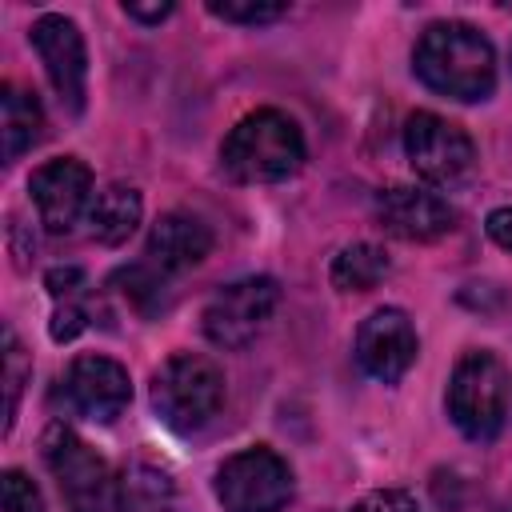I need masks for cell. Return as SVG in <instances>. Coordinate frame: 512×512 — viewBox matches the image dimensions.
<instances>
[{
    "mask_svg": "<svg viewBox=\"0 0 512 512\" xmlns=\"http://www.w3.org/2000/svg\"><path fill=\"white\" fill-rule=\"evenodd\" d=\"M412 72L436 96L476 104L496 88V48L468 20H436L412 48Z\"/></svg>",
    "mask_w": 512,
    "mask_h": 512,
    "instance_id": "6da1fadb",
    "label": "cell"
},
{
    "mask_svg": "<svg viewBox=\"0 0 512 512\" xmlns=\"http://www.w3.org/2000/svg\"><path fill=\"white\" fill-rule=\"evenodd\" d=\"M304 164V132L280 108H256L220 144V168L236 184H276Z\"/></svg>",
    "mask_w": 512,
    "mask_h": 512,
    "instance_id": "7a4b0ae2",
    "label": "cell"
},
{
    "mask_svg": "<svg viewBox=\"0 0 512 512\" xmlns=\"http://www.w3.org/2000/svg\"><path fill=\"white\" fill-rule=\"evenodd\" d=\"M152 408L172 432H196L224 408V372L212 356L176 352L152 376Z\"/></svg>",
    "mask_w": 512,
    "mask_h": 512,
    "instance_id": "3957f363",
    "label": "cell"
},
{
    "mask_svg": "<svg viewBox=\"0 0 512 512\" xmlns=\"http://www.w3.org/2000/svg\"><path fill=\"white\" fill-rule=\"evenodd\" d=\"M44 448V464L60 484V496L68 504V512H120L124 508V492L120 480L112 476L108 460L80 440L72 428L52 424L40 440Z\"/></svg>",
    "mask_w": 512,
    "mask_h": 512,
    "instance_id": "277c9868",
    "label": "cell"
},
{
    "mask_svg": "<svg viewBox=\"0 0 512 512\" xmlns=\"http://www.w3.org/2000/svg\"><path fill=\"white\" fill-rule=\"evenodd\" d=\"M508 396H512V384L504 364L492 352L472 348L456 360L444 400H448L452 424L468 440H492L508 420Z\"/></svg>",
    "mask_w": 512,
    "mask_h": 512,
    "instance_id": "5b68a950",
    "label": "cell"
},
{
    "mask_svg": "<svg viewBox=\"0 0 512 512\" xmlns=\"http://www.w3.org/2000/svg\"><path fill=\"white\" fill-rule=\"evenodd\" d=\"M216 500L224 512H284L292 500V468L268 444L240 448L216 472Z\"/></svg>",
    "mask_w": 512,
    "mask_h": 512,
    "instance_id": "8992f818",
    "label": "cell"
},
{
    "mask_svg": "<svg viewBox=\"0 0 512 512\" xmlns=\"http://www.w3.org/2000/svg\"><path fill=\"white\" fill-rule=\"evenodd\" d=\"M404 156L424 184L456 188L476 168L472 136L440 112H412L404 124Z\"/></svg>",
    "mask_w": 512,
    "mask_h": 512,
    "instance_id": "52a82bcc",
    "label": "cell"
},
{
    "mask_svg": "<svg viewBox=\"0 0 512 512\" xmlns=\"http://www.w3.org/2000/svg\"><path fill=\"white\" fill-rule=\"evenodd\" d=\"M280 304V284L272 276H240L216 288L200 312V328L216 348H244L272 320Z\"/></svg>",
    "mask_w": 512,
    "mask_h": 512,
    "instance_id": "ba28073f",
    "label": "cell"
},
{
    "mask_svg": "<svg viewBox=\"0 0 512 512\" xmlns=\"http://www.w3.org/2000/svg\"><path fill=\"white\" fill-rule=\"evenodd\" d=\"M28 44L36 48L44 76H48L52 92L60 96V104L76 116L84 108V92H88V48H84L76 20L60 16V12L36 16L28 28Z\"/></svg>",
    "mask_w": 512,
    "mask_h": 512,
    "instance_id": "9c48e42d",
    "label": "cell"
},
{
    "mask_svg": "<svg viewBox=\"0 0 512 512\" xmlns=\"http://www.w3.org/2000/svg\"><path fill=\"white\" fill-rule=\"evenodd\" d=\"M28 192H32V204H36V216L40 224L60 236V232H72V224L80 216H88V204H92V168L76 156H56L48 164H40L32 176H28Z\"/></svg>",
    "mask_w": 512,
    "mask_h": 512,
    "instance_id": "30bf717a",
    "label": "cell"
},
{
    "mask_svg": "<svg viewBox=\"0 0 512 512\" xmlns=\"http://www.w3.org/2000/svg\"><path fill=\"white\" fill-rule=\"evenodd\" d=\"M60 392L72 404V412H80L96 424H112L132 400V380H128V368L120 360L100 356V352H84L68 364Z\"/></svg>",
    "mask_w": 512,
    "mask_h": 512,
    "instance_id": "8fae6325",
    "label": "cell"
},
{
    "mask_svg": "<svg viewBox=\"0 0 512 512\" xmlns=\"http://www.w3.org/2000/svg\"><path fill=\"white\" fill-rule=\"evenodd\" d=\"M416 348L420 340L404 308H376L356 328V364L380 384H396L412 368Z\"/></svg>",
    "mask_w": 512,
    "mask_h": 512,
    "instance_id": "7c38bea8",
    "label": "cell"
},
{
    "mask_svg": "<svg viewBox=\"0 0 512 512\" xmlns=\"http://www.w3.org/2000/svg\"><path fill=\"white\" fill-rule=\"evenodd\" d=\"M376 220L400 236V240H412V244H424V240H436L444 232L456 228V208L428 192V188H416V184H392L376 196Z\"/></svg>",
    "mask_w": 512,
    "mask_h": 512,
    "instance_id": "4fadbf2b",
    "label": "cell"
},
{
    "mask_svg": "<svg viewBox=\"0 0 512 512\" xmlns=\"http://www.w3.org/2000/svg\"><path fill=\"white\" fill-rule=\"evenodd\" d=\"M212 252V228L192 212H164L148 232V264H156L164 276L196 268Z\"/></svg>",
    "mask_w": 512,
    "mask_h": 512,
    "instance_id": "5bb4252c",
    "label": "cell"
},
{
    "mask_svg": "<svg viewBox=\"0 0 512 512\" xmlns=\"http://www.w3.org/2000/svg\"><path fill=\"white\" fill-rule=\"evenodd\" d=\"M140 216H144V200H140V192L128 188V184H108V188H100V192L92 196L84 220H88L92 240L116 248V244H124V240L140 228Z\"/></svg>",
    "mask_w": 512,
    "mask_h": 512,
    "instance_id": "9a60e30c",
    "label": "cell"
},
{
    "mask_svg": "<svg viewBox=\"0 0 512 512\" xmlns=\"http://www.w3.org/2000/svg\"><path fill=\"white\" fill-rule=\"evenodd\" d=\"M0 136H4V164H16L44 136V108L20 84H4V96H0Z\"/></svg>",
    "mask_w": 512,
    "mask_h": 512,
    "instance_id": "2e32d148",
    "label": "cell"
},
{
    "mask_svg": "<svg viewBox=\"0 0 512 512\" xmlns=\"http://www.w3.org/2000/svg\"><path fill=\"white\" fill-rule=\"evenodd\" d=\"M388 272H392L388 252H384L380 244L356 240V244H344V248L332 256L328 280H332V288H340V292H368V288H376Z\"/></svg>",
    "mask_w": 512,
    "mask_h": 512,
    "instance_id": "e0dca14e",
    "label": "cell"
},
{
    "mask_svg": "<svg viewBox=\"0 0 512 512\" xmlns=\"http://www.w3.org/2000/svg\"><path fill=\"white\" fill-rule=\"evenodd\" d=\"M172 276H164L156 264H128L112 276V284L120 288V296L140 312V316H156L172 304V288H168Z\"/></svg>",
    "mask_w": 512,
    "mask_h": 512,
    "instance_id": "ac0fdd59",
    "label": "cell"
},
{
    "mask_svg": "<svg viewBox=\"0 0 512 512\" xmlns=\"http://www.w3.org/2000/svg\"><path fill=\"white\" fill-rule=\"evenodd\" d=\"M24 376H28V356L16 340L12 328H4V388H8V404H4V432H12L16 424V408H20V392H24Z\"/></svg>",
    "mask_w": 512,
    "mask_h": 512,
    "instance_id": "d6986e66",
    "label": "cell"
},
{
    "mask_svg": "<svg viewBox=\"0 0 512 512\" xmlns=\"http://www.w3.org/2000/svg\"><path fill=\"white\" fill-rule=\"evenodd\" d=\"M120 492H124V508L148 512V508H156V500L168 496V476L164 472H152V468H132L124 476Z\"/></svg>",
    "mask_w": 512,
    "mask_h": 512,
    "instance_id": "ffe728a7",
    "label": "cell"
},
{
    "mask_svg": "<svg viewBox=\"0 0 512 512\" xmlns=\"http://www.w3.org/2000/svg\"><path fill=\"white\" fill-rule=\"evenodd\" d=\"M0 512H44L40 488L20 468H4L0 476Z\"/></svg>",
    "mask_w": 512,
    "mask_h": 512,
    "instance_id": "44dd1931",
    "label": "cell"
},
{
    "mask_svg": "<svg viewBox=\"0 0 512 512\" xmlns=\"http://www.w3.org/2000/svg\"><path fill=\"white\" fill-rule=\"evenodd\" d=\"M88 320H92L88 292H84V296H72V300H56V312H52L48 332H52L56 344H68V340H76V336L88 328Z\"/></svg>",
    "mask_w": 512,
    "mask_h": 512,
    "instance_id": "7402d4cb",
    "label": "cell"
},
{
    "mask_svg": "<svg viewBox=\"0 0 512 512\" xmlns=\"http://www.w3.org/2000/svg\"><path fill=\"white\" fill-rule=\"evenodd\" d=\"M208 12L212 16H220V20H228V24H272V20H280L288 8L284 4H208Z\"/></svg>",
    "mask_w": 512,
    "mask_h": 512,
    "instance_id": "603a6c76",
    "label": "cell"
},
{
    "mask_svg": "<svg viewBox=\"0 0 512 512\" xmlns=\"http://www.w3.org/2000/svg\"><path fill=\"white\" fill-rule=\"evenodd\" d=\"M44 288L52 300H72V296H84L88 292V280L76 264H60V268H48L44 276Z\"/></svg>",
    "mask_w": 512,
    "mask_h": 512,
    "instance_id": "cb8c5ba5",
    "label": "cell"
},
{
    "mask_svg": "<svg viewBox=\"0 0 512 512\" xmlns=\"http://www.w3.org/2000/svg\"><path fill=\"white\" fill-rule=\"evenodd\" d=\"M352 512H420V508H416V500H412L408 492H400V488H376V492L360 496V500L352 504Z\"/></svg>",
    "mask_w": 512,
    "mask_h": 512,
    "instance_id": "d4e9b609",
    "label": "cell"
},
{
    "mask_svg": "<svg viewBox=\"0 0 512 512\" xmlns=\"http://www.w3.org/2000/svg\"><path fill=\"white\" fill-rule=\"evenodd\" d=\"M484 232L492 244H500L504 252H512V204L508 208H492L484 220Z\"/></svg>",
    "mask_w": 512,
    "mask_h": 512,
    "instance_id": "484cf974",
    "label": "cell"
},
{
    "mask_svg": "<svg viewBox=\"0 0 512 512\" xmlns=\"http://www.w3.org/2000/svg\"><path fill=\"white\" fill-rule=\"evenodd\" d=\"M124 16L140 24H160L164 16H172V4H124Z\"/></svg>",
    "mask_w": 512,
    "mask_h": 512,
    "instance_id": "4316f807",
    "label": "cell"
},
{
    "mask_svg": "<svg viewBox=\"0 0 512 512\" xmlns=\"http://www.w3.org/2000/svg\"><path fill=\"white\" fill-rule=\"evenodd\" d=\"M496 512H512V496H508V500H504V504H500Z\"/></svg>",
    "mask_w": 512,
    "mask_h": 512,
    "instance_id": "83f0119b",
    "label": "cell"
}]
</instances>
